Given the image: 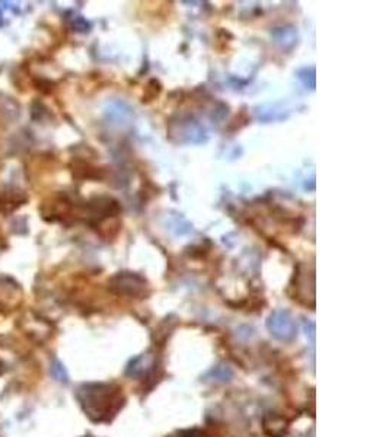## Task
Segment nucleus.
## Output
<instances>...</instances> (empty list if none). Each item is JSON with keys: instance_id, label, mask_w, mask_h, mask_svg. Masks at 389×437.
Listing matches in <instances>:
<instances>
[{"instance_id": "f257e3e1", "label": "nucleus", "mask_w": 389, "mask_h": 437, "mask_svg": "<svg viewBox=\"0 0 389 437\" xmlns=\"http://www.w3.org/2000/svg\"><path fill=\"white\" fill-rule=\"evenodd\" d=\"M77 399L85 414L95 423L110 421L122 406L121 389L110 384H86L77 389Z\"/></svg>"}, {"instance_id": "f03ea898", "label": "nucleus", "mask_w": 389, "mask_h": 437, "mask_svg": "<svg viewBox=\"0 0 389 437\" xmlns=\"http://www.w3.org/2000/svg\"><path fill=\"white\" fill-rule=\"evenodd\" d=\"M169 138L185 145H198L207 140V131L206 129L197 122L193 117H181L177 123H169L168 129Z\"/></svg>"}, {"instance_id": "7ed1b4c3", "label": "nucleus", "mask_w": 389, "mask_h": 437, "mask_svg": "<svg viewBox=\"0 0 389 437\" xmlns=\"http://www.w3.org/2000/svg\"><path fill=\"white\" fill-rule=\"evenodd\" d=\"M269 333L278 341H292L298 336V325L289 311L277 309L267 318Z\"/></svg>"}, {"instance_id": "20e7f679", "label": "nucleus", "mask_w": 389, "mask_h": 437, "mask_svg": "<svg viewBox=\"0 0 389 437\" xmlns=\"http://www.w3.org/2000/svg\"><path fill=\"white\" fill-rule=\"evenodd\" d=\"M41 215L49 222H65L73 215V203L65 194L56 195L42 203Z\"/></svg>"}, {"instance_id": "39448f33", "label": "nucleus", "mask_w": 389, "mask_h": 437, "mask_svg": "<svg viewBox=\"0 0 389 437\" xmlns=\"http://www.w3.org/2000/svg\"><path fill=\"white\" fill-rule=\"evenodd\" d=\"M24 292L21 286L10 277H0V312H12L21 306Z\"/></svg>"}, {"instance_id": "423d86ee", "label": "nucleus", "mask_w": 389, "mask_h": 437, "mask_svg": "<svg viewBox=\"0 0 389 437\" xmlns=\"http://www.w3.org/2000/svg\"><path fill=\"white\" fill-rule=\"evenodd\" d=\"M111 289L118 295L142 296L148 288L146 280L134 273H120L110 281Z\"/></svg>"}, {"instance_id": "0eeeda50", "label": "nucleus", "mask_w": 389, "mask_h": 437, "mask_svg": "<svg viewBox=\"0 0 389 437\" xmlns=\"http://www.w3.org/2000/svg\"><path fill=\"white\" fill-rule=\"evenodd\" d=\"M154 365V357L150 354H142L130 360L127 365L126 374L130 378H142Z\"/></svg>"}, {"instance_id": "6e6552de", "label": "nucleus", "mask_w": 389, "mask_h": 437, "mask_svg": "<svg viewBox=\"0 0 389 437\" xmlns=\"http://www.w3.org/2000/svg\"><path fill=\"white\" fill-rule=\"evenodd\" d=\"M26 201V195L22 191H3L0 192V210L5 215L15 212Z\"/></svg>"}, {"instance_id": "1a4fd4ad", "label": "nucleus", "mask_w": 389, "mask_h": 437, "mask_svg": "<svg viewBox=\"0 0 389 437\" xmlns=\"http://www.w3.org/2000/svg\"><path fill=\"white\" fill-rule=\"evenodd\" d=\"M105 113H106L108 118L114 119V122H117L118 124L121 122H126V119H129L130 115H132L130 108L127 107L126 104H122V102H113Z\"/></svg>"}, {"instance_id": "9d476101", "label": "nucleus", "mask_w": 389, "mask_h": 437, "mask_svg": "<svg viewBox=\"0 0 389 437\" xmlns=\"http://www.w3.org/2000/svg\"><path fill=\"white\" fill-rule=\"evenodd\" d=\"M50 372H51L53 378H54L56 381H58V382H61V384H68V382H69V374H68L65 366L61 365L58 360L54 358V360L51 361Z\"/></svg>"}, {"instance_id": "9b49d317", "label": "nucleus", "mask_w": 389, "mask_h": 437, "mask_svg": "<svg viewBox=\"0 0 389 437\" xmlns=\"http://www.w3.org/2000/svg\"><path fill=\"white\" fill-rule=\"evenodd\" d=\"M207 376H209V378H212L213 381L226 382V381H229L232 378V370H230V368L221 365V366L214 368Z\"/></svg>"}, {"instance_id": "f8f14e48", "label": "nucleus", "mask_w": 389, "mask_h": 437, "mask_svg": "<svg viewBox=\"0 0 389 437\" xmlns=\"http://www.w3.org/2000/svg\"><path fill=\"white\" fill-rule=\"evenodd\" d=\"M273 35L276 38V42L278 44H282L283 40H290V42L293 44L294 41H296V33H294L293 29H287V28H276Z\"/></svg>"}, {"instance_id": "ddd939ff", "label": "nucleus", "mask_w": 389, "mask_h": 437, "mask_svg": "<svg viewBox=\"0 0 389 437\" xmlns=\"http://www.w3.org/2000/svg\"><path fill=\"white\" fill-rule=\"evenodd\" d=\"M3 25V12H2V9H0V26Z\"/></svg>"}]
</instances>
